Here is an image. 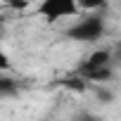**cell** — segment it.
<instances>
[{
  "label": "cell",
  "instance_id": "7a4b0ae2",
  "mask_svg": "<svg viewBox=\"0 0 121 121\" xmlns=\"http://www.w3.org/2000/svg\"><path fill=\"white\" fill-rule=\"evenodd\" d=\"M78 10L81 7L74 0H45V3L38 5L40 17H45V22H50V24L67 19V17H74V14H78Z\"/></svg>",
  "mask_w": 121,
  "mask_h": 121
},
{
  "label": "cell",
  "instance_id": "3957f363",
  "mask_svg": "<svg viewBox=\"0 0 121 121\" xmlns=\"http://www.w3.org/2000/svg\"><path fill=\"white\" fill-rule=\"evenodd\" d=\"M112 50L109 48H100L95 52H90L83 62L78 64L76 74H86V71H95V69H102V67H112Z\"/></svg>",
  "mask_w": 121,
  "mask_h": 121
},
{
  "label": "cell",
  "instance_id": "277c9868",
  "mask_svg": "<svg viewBox=\"0 0 121 121\" xmlns=\"http://www.w3.org/2000/svg\"><path fill=\"white\" fill-rule=\"evenodd\" d=\"M22 83L14 74H0V97H17Z\"/></svg>",
  "mask_w": 121,
  "mask_h": 121
},
{
  "label": "cell",
  "instance_id": "8992f818",
  "mask_svg": "<svg viewBox=\"0 0 121 121\" xmlns=\"http://www.w3.org/2000/svg\"><path fill=\"white\" fill-rule=\"evenodd\" d=\"M71 121H102L97 114H93V112H88V109H81V112H76L74 114V119Z\"/></svg>",
  "mask_w": 121,
  "mask_h": 121
},
{
  "label": "cell",
  "instance_id": "6da1fadb",
  "mask_svg": "<svg viewBox=\"0 0 121 121\" xmlns=\"http://www.w3.org/2000/svg\"><path fill=\"white\" fill-rule=\"evenodd\" d=\"M107 33V19L102 12H90L83 14L81 19H76L74 24H69L62 31V38L74 40V43H97L102 40Z\"/></svg>",
  "mask_w": 121,
  "mask_h": 121
},
{
  "label": "cell",
  "instance_id": "52a82bcc",
  "mask_svg": "<svg viewBox=\"0 0 121 121\" xmlns=\"http://www.w3.org/2000/svg\"><path fill=\"white\" fill-rule=\"evenodd\" d=\"M97 100L104 102V104H109V102H114V93L107 90V88H97Z\"/></svg>",
  "mask_w": 121,
  "mask_h": 121
},
{
  "label": "cell",
  "instance_id": "5b68a950",
  "mask_svg": "<svg viewBox=\"0 0 121 121\" xmlns=\"http://www.w3.org/2000/svg\"><path fill=\"white\" fill-rule=\"evenodd\" d=\"M14 67H12V59L7 57V52L3 50V38H0V74H12Z\"/></svg>",
  "mask_w": 121,
  "mask_h": 121
}]
</instances>
